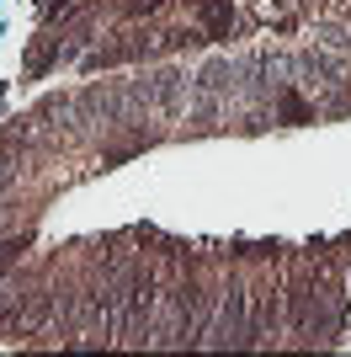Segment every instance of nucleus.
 Segmentation results:
<instances>
[{
	"label": "nucleus",
	"mask_w": 351,
	"mask_h": 357,
	"mask_svg": "<svg viewBox=\"0 0 351 357\" xmlns=\"http://www.w3.org/2000/svg\"><path fill=\"white\" fill-rule=\"evenodd\" d=\"M43 320H48V294H27V298H22V310H16L0 331H11V336H32V331H43Z\"/></svg>",
	"instance_id": "1"
},
{
	"label": "nucleus",
	"mask_w": 351,
	"mask_h": 357,
	"mask_svg": "<svg viewBox=\"0 0 351 357\" xmlns=\"http://www.w3.org/2000/svg\"><path fill=\"white\" fill-rule=\"evenodd\" d=\"M203 22L213 32H224V27H229V6H224V0H203Z\"/></svg>",
	"instance_id": "2"
}]
</instances>
